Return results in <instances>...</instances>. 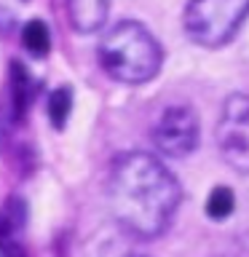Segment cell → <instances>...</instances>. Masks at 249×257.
Wrapping results in <instances>:
<instances>
[{
	"mask_svg": "<svg viewBox=\"0 0 249 257\" xmlns=\"http://www.w3.org/2000/svg\"><path fill=\"white\" fill-rule=\"evenodd\" d=\"M214 137L225 164L238 174H249V94H230L222 102Z\"/></svg>",
	"mask_w": 249,
	"mask_h": 257,
	"instance_id": "4",
	"label": "cell"
},
{
	"mask_svg": "<svg viewBox=\"0 0 249 257\" xmlns=\"http://www.w3.org/2000/svg\"><path fill=\"white\" fill-rule=\"evenodd\" d=\"M22 46L32 59H46L51 51V30L43 19H30L22 27Z\"/></svg>",
	"mask_w": 249,
	"mask_h": 257,
	"instance_id": "8",
	"label": "cell"
},
{
	"mask_svg": "<svg viewBox=\"0 0 249 257\" xmlns=\"http://www.w3.org/2000/svg\"><path fill=\"white\" fill-rule=\"evenodd\" d=\"M35 78L30 75V70L24 67L19 59H11L8 64V96H11V107L16 118H24L30 110L32 99H35Z\"/></svg>",
	"mask_w": 249,
	"mask_h": 257,
	"instance_id": "7",
	"label": "cell"
},
{
	"mask_svg": "<svg viewBox=\"0 0 249 257\" xmlns=\"http://www.w3.org/2000/svg\"><path fill=\"white\" fill-rule=\"evenodd\" d=\"M153 145L166 158H188L201 142V120L190 104H166L150 128Z\"/></svg>",
	"mask_w": 249,
	"mask_h": 257,
	"instance_id": "5",
	"label": "cell"
},
{
	"mask_svg": "<svg viewBox=\"0 0 249 257\" xmlns=\"http://www.w3.org/2000/svg\"><path fill=\"white\" fill-rule=\"evenodd\" d=\"M102 70L126 86H142L161 72L164 48L158 38L137 19L115 22L96 46Z\"/></svg>",
	"mask_w": 249,
	"mask_h": 257,
	"instance_id": "2",
	"label": "cell"
},
{
	"mask_svg": "<svg viewBox=\"0 0 249 257\" xmlns=\"http://www.w3.org/2000/svg\"><path fill=\"white\" fill-rule=\"evenodd\" d=\"M72 102H75V96H72V88L64 83V86H56L51 94H48L46 99V115L51 120V126L56 132H62L64 126H67V120L72 115Z\"/></svg>",
	"mask_w": 249,
	"mask_h": 257,
	"instance_id": "9",
	"label": "cell"
},
{
	"mask_svg": "<svg viewBox=\"0 0 249 257\" xmlns=\"http://www.w3.org/2000/svg\"><path fill=\"white\" fill-rule=\"evenodd\" d=\"M249 16V0H188L182 27L196 46H228Z\"/></svg>",
	"mask_w": 249,
	"mask_h": 257,
	"instance_id": "3",
	"label": "cell"
},
{
	"mask_svg": "<svg viewBox=\"0 0 249 257\" xmlns=\"http://www.w3.org/2000/svg\"><path fill=\"white\" fill-rule=\"evenodd\" d=\"M107 204L132 236L158 238L182 204V188L158 156L129 150L107 169Z\"/></svg>",
	"mask_w": 249,
	"mask_h": 257,
	"instance_id": "1",
	"label": "cell"
},
{
	"mask_svg": "<svg viewBox=\"0 0 249 257\" xmlns=\"http://www.w3.org/2000/svg\"><path fill=\"white\" fill-rule=\"evenodd\" d=\"M64 11L72 30L80 35H91L107 24L110 0H64Z\"/></svg>",
	"mask_w": 249,
	"mask_h": 257,
	"instance_id": "6",
	"label": "cell"
},
{
	"mask_svg": "<svg viewBox=\"0 0 249 257\" xmlns=\"http://www.w3.org/2000/svg\"><path fill=\"white\" fill-rule=\"evenodd\" d=\"M206 217L214 222H225L236 209V193H233L228 185H214L206 196Z\"/></svg>",
	"mask_w": 249,
	"mask_h": 257,
	"instance_id": "10",
	"label": "cell"
}]
</instances>
